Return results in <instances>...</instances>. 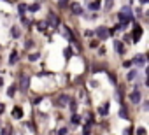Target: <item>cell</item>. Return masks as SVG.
Wrapping results in <instances>:
<instances>
[{
    "label": "cell",
    "mask_w": 149,
    "mask_h": 135,
    "mask_svg": "<svg viewBox=\"0 0 149 135\" xmlns=\"http://www.w3.org/2000/svg\"><path fill=\"white\" fill-rule=\"evenodd\" d=\"M118 19H119V23L125 27V25H126V23H128V21L132 19V12H130V9H128V7H125V9H123V11L118 14Z\"/></svg>",
    "instance_id": "6da1fadb"
},
{
    "label": "cell",
    "mask_w": 149,
    "mask_h": 135,
    "mask_svg": "<svg viewBox=\"0 0 149 135\" xmlns=\"http://www.w3.org/2000/svg\"><path fill=\"white\" fill-rule=\"evenodd\" d=\"M28 82H30V77H28L27 74H23V76H21V79H19V88H21V91H27V89H28Z\"/></svg>",
    "instance_id": "7a4b0ae2"
},
{
    "label": "cell",
    "mask_w": 149,
    "mask_h": 135,
    "mask_svg": "<svg viewBox=\"0 0 149 135\" xmlns=\"http://www.w3.org/2000/svg\"><path fill=\"white\" fill-rule=\"evenodd\" d=\"M95 33H97V37H98V39H107V37L111 35V32L105 28V27H98Z\"/></svg>",
    "instance_id": "3957f363"
},
{
    "label": "cell",
    "mask_w": 149,
    "mask_h": 135,
    "mask_svg": "<svg viewBox=\"0 0 149 135\" xmlns=\"http://www.w3.org/2000/svg\"><path fill=\"white\" fill-rule=\"evenodd\" d=\"M48 25H49L51 28H56V27L60 25V19H58V16H56V14H53V12L49 14V18H48Z\"/></svg>",
    "instance_id": "277c9868"
},
{
    "label": "cell",
    "mask_w": 149,
    "mask_h": 135,
    "mask_svg": "<svg viewBox=\"0 0 149 135\" xmlns=\"http://www.w3.org/2000/svg\"><path fill=\"white\" fill-rule=\"evenodd\" d=\"M140 37H142V27H140V25H135V28H133V33H132V39H133V42H139V40H140Z\"/></svg>",
    "instance_id": "5b68a950"
},
{
    "label": "cell",
    "mask_w": 149,
    "mask_h": 135,
    "mask_svg": "<svg viewBox=\"0 0 149 135\" xmlns=\"http://www.w3.org/2000/svg\"><path fill=\"white\" fill-rule=\"evenodd\" d=\"M130 100H132V104H140L142 102V95H140L139 89H135V91L130 93Z\"/></svg>",
    "instance_id": "8992f818"
},
{
    "label": "cell",
    "mask_w": 149,
    "mask_h": 135,
    "mask_svg": "<svg viewBox=\"0 0 149 135\" xmlns=\"http://www.w3.org/2000/svg\"><path fill=\"white\" fill-rule=\"evenodd\" d=\"M146 61H147V60H146V56H144V55H137V56L133 58V61H132V63H133L135 67H144V65H146Z\"/></svg>",
    "instance_id": "52a82bcc"
},
{
    "label": "cell",
    "mask_w": 149,
    "mask_h": 135,
    "mask_svg": "<svg viewBox=\"0 0 149 135\" xmlns=\"http://www.w3.org/2000/svg\"><path fill=\"white\" fill-rule=\"evenodd\" d=\"M61 33H63V37H65V39H69L70 42H76V39H74V35H72V32H70V28H69V27H65V28H63V30H61Z\"/></svg>",
    "instance_id": "ba28073f"
},
{
    "label": "cell",
    "mask_w": 149,
    "mask_h": 135,
    "mask_svg": "<svg viewBox=\"0 0 149 135\" xmlns=\"http://www.w3.org/2000/svg\"><path fill=\"white\" fill-rule=\"evenodd\" d=\"M12 118L21 119V118H23V110H21L19 107H14V109H12Z\"/></svg>",
    "instance_id": "9c48e42d"
},
{
    "label": "cell",
    "mask_w": 149,
    "mask_h": 135,
    "mask_svg": "<svg viewBox=\"0 0 149 135\" xmlns=\"http://www.w3.org/2000/svg\"><path fill=\"white\" fill-rule=\"evenodd\" d=\"M114 48H116V51H118L119 55L125 53V46H123V42H121V40H116V42H114Z\"/></svg>",
    "instance_id": "30bf717a"
},
{
    "label": "cell",
    "mask_w": 149,
    "mask_h": 135,
    "mask_svg": "<svg viewBox=\"0 0 149 135\" xmlns=\"http://www.w3.org/2000/svg\"><path fill=\"white\" fill-rule=\"evenodd\" d=\"M69 100H70V98H69L67 95H60V97H58V105H67Z\"/></svg>",
    "instance_id": "8fae6325"
},
{
    "label": "cell",
    "mask_w": 149,
    "mask_h": 135,
    "mask_svg": "<svg viewBox=\"0 0 149 135\" xmlns=\"http://www.w3.org/2000/svg\"><path fill=\"white\" fill-rule=\"evenodd\" d=\"M70 9H72V12H74V14H82V7H81L77 2H76V4H72V5H70Z\"/></svg>",
    "instance_id": "7c38bea8"
},
{
    "label": "cell",
    "mask_w": 149,
    "mask_h": 135,
    "mask_svg": "<svg viewBox=\"0 0 149 135\" xmlns=\"http://www.w3.org/2000/svg\"><path fill=\"white\" fill-rule=\"evenodd\" d=\"M98 112L105 116V114L109 112V104H103V105H100V107H98Z\"/></svg>",
    "instance_id": "4fadbf2b"
},
{
    "label": "cell",
    "mask_w": 149,
    "mask_h": 135,
    "mask_svg": "<svg viewBox=\"0 0 149 135\" xmlns=\"http://www.w3.org/2000/svg\"><path fill=\"white\" fill-rule=\"evenodd\" d=\"M37 28H39L40 32H46V28H48V21H39V23H37Z\"/></svg>",
    "instance_id": "5bb4252c"
},
{
    "label": "cell",
    "mask_w": 149,
    "mask_h": 135,
    "mask_svg": "<svg viewBox=\"0 0 149 135\" xmlns=\"http://www.w3.org/2000/svg\"><path fill=\"white\" fill-rule=\"evenodd\" d=\"M16 61H18V53H16V51H12V53H11V58H9V63H11V65H14Z\"/></svg>",
    "instance_id": "9a60e30c"
},
{
    "label": "cell",
    "mask_w": 149,
    "mask_h": 135,
    "mask_svg": "<svg viewBox=\"0 0 149 135\" xmlns=\"http://www.w3.org/2000/svg\"><path fill=\"white\" fill-rule=\"evenodd\" d=\"M119 118L128 119V112H126V109H125V107H121V109H119Z\"/></svg>",
    "instance_id": "2e32d148"
},
{
    "label": "cell",
    "mask_w": 149,
    "mask_h": 135,
    "mask_svg": "<svg viewBox=\"0 0 149 135\" xmlns=\"http://www.w3.org/2000/svg\"><path fill=\"white\" fill-rule=\"evenodd\" d=\"M126 77H128V81H133V79L137 77V70H135V69H133V70H130V72H128V76H126Z\"/></svg>",
    "instance_id": "e0dca14e"
},
{
    "label": "cell",
    "mask_w": 149,
    "mask_h": 135,
    "mask_svg": "<svg viewBox=\"0 0 149 135\" xmlns=\"http://www.w3.org/2000/svg\"><path fill=\"white\" fill-rule=\"evenodd\" d=\"M39 7H40V5H39V2H37V4H32V5L27 7V9H28L30 12H35V11H39Z\"/></svg>",
    "instance_id": "ac0fdd59"
},
{
    "label": "cell",
    "mask_w": 149,
    "mask_h": 135,
    "mask_svg": "<svg viewBox=\"0 0 149 135\" xmlns=\"http://www.w3.org/2000/svg\"><path fill=\"white\" fill-rule=\"evenodd\" d=\"M112 5H114V0H105V9H107V11H111Z\"/></svg>",
    "instance_id": "d6986e66"
},
{
    "label": "cell",
    "mask_w": 149,
    "mask_h": 135,
    "mask_svg": "<svg viewBox=\"0 0 149 135\" xmlns=\"http://www.w3.org/2000/svg\"><path fill=\"white\" fill-rule=\"evenodd\" d=\"M19 35H21V32H19V28H18V27H12V37H16V39H18Z\"/></svg>",
    "instance_id": "ffe728a7"
},
{
    "label": "cell",
    "mask_w": 149,
    "mask_h": 135,
    "mask_svg": "<svg viewBox=\"0 0 149 135\" xmlns=\"http://www.w3.org/2000/svg\"><path fill=\"white\" fill-rule=\"evenodd\" d=\"M39 56H40L39 53H32V55L28 56V60H30V61H37V60H39Z\"/></svg>",
    "instance_id": "44dd1931"
},
{
    "label": "cell",
    "mask_w": 149,
    "mask_h": 135,
    "mask_svg": "<svg viewBox=\"0 0 149 135\" xmlns=\"http://www.w3.org/2000/svg\"><path fill=\"white\" fill-rule=\"evenodd\" d=\"M98 7H100V2H91V4H90V9H91V11H97Z\"/></svg>",
    "instance_id": "7402d4cb"
},
{
    "label": "cell",
    "mask_w": 149,
    "mask_h": 135,
    "mask_svg": "<svg viewBox=\"0 0 149 135\" xmlns=\"http://www.w3.org/2000/svg\"><path fill=\"white\" fill-rule=\"evenodd\" d=\"M70 56H72V49L67 48V49H65V58H70Z\"/></svg>",
    "instance_id": "603a6c76"
},
{
    "label": "cell",
    "mask_w": 149,
    "mask_h": 135,
    "mask_svg": "<svg viewBox=\"0 0 149 135\" xmlns=\"http://www.w3.org/2000/svg\"><path fill=\"white\" fill-rule=\"evenodd\" d=\"M72 123H81V118H79L77 114H74V116H72Z\"/></svg>",
    "instance_id": "cb8c5ba5"
},
{
    "label": "cell",
    "mask_w": 149,
    "mask_h": 135,
    "mask_svg": "<svg viewBox=\"0 0 149 135\" xmlns=\"http://www.w3.org/2000/svg\"><path fill=\"white\" fill-rule=\"evenodd\" d=\"M90 48L93 49V48H98V40H91L90 42Z\"/></svg>",
    "instance_id": "d4e9b609"
},
{
    "label": "cell",
    "mask_w": 149,
    "mask_h": 135,
    "mask_svg": "<svg viewBox=\"0 0 149 135\" xmlns=\"http://www.w3.org/2000/svg\"><path fill=\"white\" fill-rule=\"evenodd\" d=\"M69 5V0H60V7H67Z\"/></svg>",
    "instance_id": "484cf974"
},
{
    "label": "cell",
    "mask_w": 149,
    "mask_h": 135,
    "mask_svg": "<svg viewBox=\"0 0 149 135\" xmlns=\"http://www.w3.org/2000/svg\"><path fill=\"white\" fill-rule=\"evenodd\" d=\"M25 11H27V5H25V4H21V5H19V12H21V14H25Z\"/></svg>",
    "instance_id": "4316f807"
},
{
    "label": "cell",
    "mask_w": 149,
    "mask_h": 135,
    "mask_svg": "<svg viewBox=\"0 0 149 135\" xmlns=\"http://www.w3.org/2000/svg\"><path fill=\"white\" fill-rule=\"evenodd\" d=\"M7 95H9V97H12V95H14V88H9V91H7Z\"/></svg>",
    "instance_id": "83f0119b"
},
{
    "label": "cell",
    "mask_w": 149,
    "mask_h": 135,
    "mask_svg": "<svg viewBox=\"0 0 149 135\" xmlns=\"http://www.w3.org/2000/svg\"><path fill=\"white\" fill-rule=\"evenodd\" d=\"M137 133H140V135H144V133H146V130H144V128H139V130H137Z\"/></svg>",
    "instance_id": "f1b7e54d"
},
{
    "label": "cell",
    "mask_w": 149,
    "mask_h": 135,
    "mask_svg": "<svg viewBox=\"0 0 149 135\" xmlns=\"http://www.w3.org/2000/svg\"><path fill=\"white\" fill-rule=\"evenodd\" d=\"M4 112V104H0V114Z\"/></svg>",
    "instance_id": "f546056e"
},
{
    "label": "cell",
    "mask_w": 149,
    "mask_h": 135,
    "mask_svg": "<svg viewBox=\"0 0 149 135\" xmlns=\"http://www.w3.org/2000/svg\"><path fill=\"white\" fill-rule=\"evenodd\" d=\"M140 2H142V4H147V2H149V0H140Z\"/></svg>",
    "instance_id": "4dcf8cb0"
},
{
    "label": "cell",
    "mask_w": 149,
    "mask_h": 135,
    "mask_svg": "<svg viewBox=\"0 0 149 135\" xmlns=\"http://www.w3.org/2000/svg\"><path fill=\"white\" fill-rule=\"evenodd\" d=\"M37 2H44V0H37Z\"/></svg>",
    "instance_id": "1f68e13d"
},
{
    "label": "cell",
    "mask_w": 149,
    "mask_h": 135,
    "mask_svg": "<svg viewBox=\"0 0 149 135\" xmlns=\"http://www.w3.org/2000/svg\"><path fill=\"white\" fill-rule=\"evenodd\" d=\"M0 86H2V79H0Z\"/></svg>",
    "instance_id": "d6a6232c"
}]
</instances>
